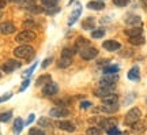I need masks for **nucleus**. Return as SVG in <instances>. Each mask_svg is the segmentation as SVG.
Here are the masks:
<instances>
[{
	"label": "nucleus",
	"instance_id": "f257e3e1",
	"mask_svg": "<svg viewBox=\"0 0 147 135\" xmlns=\"http://www.w3.org/2000/svg\"><path fill=\"white\" fill-rule=\"evenodd\" d=\"M14 55L18 59H30V57L34 56V48L23 44V45H19L14 49Z\"/></svg>",
	"mask_w": 147,
	"mask_h": 135
},
{
	"label": "nucleus",
	"instance_id": "f03ea898",
	"mask_svg": "<svg viewBox=\"0 0 147 135\" xmlns=\"http://www.w3.org/2000/svg\"><path fill=\"white\" fill-rule=\"evenodd\" d=\"M139 119H140V109L139 108H132L127 112L124 123H125L127 126H134L135 123L139 121Z\"/></svg>",
	"mask_w": 147,
	"mask_h": 135
},
{
	"label": "nucleus",
	"instance_id": "7ed1b4c3",
	"mask_svg": "<svg viewBox=\"0 0 147 135\" xmlns=\"http://www.w3.org/2000/svg\"><path fill=\"white\" fill-rule=\"evenodd\" d=\"M33 40H36V33L32 30H23L21 33H18L15 37V41L19 42V44H26V42H30Z\"/></svg>",
	"mask_w": 147,
	"mask_h": 135
},
{
	"label": "nucleus",
	"instance_id": "20e7f679",
	"mask_svg": "<svg viewBox=\"0 0 147 135\" xmlns=\"http://www.w3.org/2000/svg\"><path fill=\"white\" fill-rule=\"evenodd\" d=\"M117 123H119V120L116 119V117H104V119H101L98 126H101L100 127L101 130L110 131V130H113V128H117Z\"/></svg>",
	"mask_w": 147,
	"mask_h": 135
},
{
	"label": "nucleus",
	"instance_id": "39448f33",
	"mask_svg": "<svg viewBox=\"0 0 147 135\" xmlns=\"http://www.w3.org/2000/svg\"><path fill=\"white\" fill-rule=\"evenodd\" d=\"M119 81V77L113 74V75H105L104 78L100 81L101 88H108V89H113L116 86V83Z\"/></svg>",
	"mask_w": 147,
	"mask_h": 135
},
{
	"label": "nucleus",
	"instance_id": "423d86ee",
	"mask_svg": "<svg viewBox=\"0 0 147 135\" xmlns=\"http://www.w3.org/2000/svg\"><path fill=\"white\" fill-rule=\"evenodd\" d=\"M79 53H80V57L83 60H93V59H95L98 56V49L94 47H87L84 49H82Z\"/></svg>",
	"mask_w": 147,
	"mask_h": 135
},
{
	"label": "nucleus",
	"instance_id": "0eeeda50",
	"mask_svg": "<svg viewBox=\"0 0 147 135\" xmlns=\"http://www.w3.org/2000/svg\"><path fill=\"white\" fill-rule=\"evenodd\" d=\"M42 93H44L45 97H53V96H56L59 93V85L56 82H49L48 85L44 86Z\"/></svg>",
	"mask_w": 147,
	"mask_h": 135
},
{
	"label": "nucleus",
	"instance_id": "6e6552de",
	"mask_svg": "<svg viewBox=\"0 0 147 135\" xmlns=\"http://www.w3.org/2000/svg\"><path fill=\"white\" fill-rule=\"evenodd\" d=\"M19 67H21V62L14 60V59H8V60L3 64L1 70H3L5 74H11V73H14L16 68H19Z\"/></svg>",
	"mask_w": 147,
	"mask_h": 135
},
{
	"label": "nucleus",
	"instance_id": "1a4fd4ad",
	"mask_svg": "<svg viewBox=\"0 0 147 135\" xmlns=\"http://www.w3.org/2000/svg\"><path fill=\"white\" fill-rule=\"evenodd\" d=\"M49 115L52 117H67V116H69V111L63 108V107H56V108H52L49 111Z\"/></svg>",
	"mask_w": 147,
	"mask_h": 135
},
{
	"label": "nucleus",
	"instance_id": "9d476101",
	"mask_svg": "<svg viewBox=\"0 0 147 135\" xmlns=\"http://www.w3.org/2000/svg\"><path fill=\"white\" fill-rule=\"evenodd\" d=\"M102 48L106 49V51H109V52H116V51H119L121 48V44L115 41V40H108V41L102 42Z\"/></svg>",
	"mask_w": 147,
	"mask_h": 135
},
{
	"label": "nucleus",
	"instance_id": "9b49d317",
	"mask_svg": "<svg viewBox=\"0 0 147 135\" xmlns=\"http://www.w3.org/2000/svg\"><path fill=\"white\" fill-rule=\"evenodd\" d=\"M15 25H14V23H12V22H1V23H0V33H1V34H5V36H7V34H12V33H14V31H15Z\"/></svg>",
	"mask_w": 147,
	"mask_h": 135
},
{
	"label": "nucleus",
	"instance_id": "f8f14e48",
	"mask_svg": "<svg viewBox=\"0 0 147 135\" xmlns=\"http://www.w3.org/2000/svg\"><path fill=\"white\" fill-rule=\"evenodd\" d=\"M56 126H57L60 130L67 131V132H74V131H75V126H74V123L67 121V120H60V121L56 123Z\"/></svg>",
	"mask_w": 147,
	"mask_h": 135
},
{
	"label": "nucleus",
	"instance_id": "ddd939ff",
	"mask_svg": "<svg viewBox=\"0 0 147 135\" xmlns=\"http://www.w3.org/2000/svg\"><path fill=\"white\" fill-rule=\"evenodd\" d=\"M127 77L129 81H134V82H139L140 81V73H139V67L138 66H134V67L128 71Z\"/></svg>",
	"mask_w": 147,
	"mask_h": 135
},
{
	"label": "nucleus",
	"instance_id": "4468645a",
	"mask_svg": "<svg viewBox=\"0 0 147 135\" xmlns=\"http://www.w3.org/2000/svg\"><path fill=\"white\" fill-rule=\"evenodd\" d=\"M125 33L127 36L129 37H138V36H142V33H143V27L140 26H131V27H128V29H125Z\"/></svg>",
	"mask_w": 147,
	"mask_h": 135
},
{
	"label": "nucleus",
	"instance_id": "2eb2a0df",
	"mask_svg": "<svg viewBox=\"0 0 147 135\" xmlns=\"http://www.w3.org/2000/svg\"><path fill=\"white\" fill-rule=\"evenodd\" d=\"M117 109H119V105L115 104V105H105L102 104L98 109H95L97 112H104V113H115L117 112Z\"/></svg>",
	"mask_w": 147,
	"mask_h": 135
},
{
	"label": "nucleus",
	"instance_id": "dca6fc26",
	"mask_svg": "<svg viewBox=\"0 0 147 135\" xmlns=\"http://www.w3.org/2000/svg\"><path fill=\"white\" fill-rule=\"evenodd\" d=\"M87 47H90V41L87 38H84V37H78L76 38V42H75V49L76 51H82V49Z\"/></svg>",
	"mask_w": 147,
	"mask_h": 135
},
{
	"label": "nucleus",
	"instance_id": "f3484780",
	"mask_svg": "<svg viewBox=\"0 0 147 135\" xmlns=\"http://www.w3.org/2000/svg\"><path fill=\"white\" fill-rule=\"evenodd\" d=\"M110 94H113V92H112V89H108V88H100L94 90V96L95 97H100L101 100L110 96Z\"/></svg>",
	"mask_w": 147,
	"mask_h": 135
},
{
	"label": "nucleus",
	"instance_id": "a211bd4d",
	"mask_svg": "<svg viewBox=\"0 0 147 135\" xmlns=\"http://www.w3.org/2000/svg\"><path fill=\"white\" fill-rule=\"evenodd\" d=\"M80 14H82V7H80V4H78L76 10L74 11L72 14H71V16H69V19H68V26H72L74 23L78 21V18L80 16Z\"/></svg>",
	"mask_w": 147,
	"mask_h": 135
},
{
	"label": "nucleus",
	"instance_id": "6ab92c4d",
	"mask_svg": "<svg viewBox=\"0 0 147 135\" xmlns=\"http://www.w3.org/2000/svg\"><path fill=\"white\" fill-rule=\"evenodd\" d=\"M125 23L127 25H131V26H139L142 23V18L138 15H128L125 18Z\"/></svg>",
	"mask_w": 147,
	"mask_h": 135
},
{
	"label": "nucleus",
	"instance_id": "aec40b11",
	"mask_svg": "<svg viewBox=\"0 0 147 135\" xmlns=\"http://www.w3.org/2000/svg\"><path fill=\"white\" fill-rule=\"evenodd\" d=\"M49 82H52V77L49 74H44L41 77H38L36 81V86H45Z\"/></svg>",
	"mask_w": 147,
	"mask_h": 135
},
{
	"label": "nucleus",
	"instance_id": "412c9836",
	"mask_svg": "<svg viewBox=\"0 0 147 135\" xmlns=\"http://www.w3.org/2000/svg\"><path fill=\"white\" fill-rule=\"evenodd\" d=\"M87 8H90V10H94V11H101V10H104L105 8V4L102 3V1H89L87 3Z\"/></svg>",
	"mask_w": 147,
	"mask_h": 135
},
{
	"label": "nucleus",
	"instance_id": "4be33fe9",
	"mask_svg": "<svg viewBox=\"0 0 147 135\" xmlns=\"http://www.w3.org/2000/svg\"><path fill=\"white\" fill-rule=\"evenodd\" d=\"M119 102V97H117V94H110V96H108V97H105V98H102V104L105 105H115Z\"/></svg>",
	"mask_w": 147,
	"mask_h": 135
},
{
	"label": "nucleus",
	"instance_id": "5701e85b",
	"mask_svg": "<svg viewBox=\"0 0 147 135\" xmlns=\"http://www.w3.org/2000/svg\"><path fill=\"white\" fill-rule=\"evenodd\" d=\"M23 126H25L23 120H22L21 117H16L15 121H14V134H15V135L21 134V131L23 130Z\"/></svg>",
	"mask_w": 147,
	"mask_h": 135
},
{
	"label": "nucleus",
	"instance_id": "b1692460",
	"mask_svg": "<svg viewBox=\"0 0 147 135\" xmlns=\"http://www.w3.org/2000/svg\"><path fill=\"white\" fill-rule=\"evenodd\" d=\"M119 70H120V66H117V64H109V66L104 67V74L105 75H113V74H117Z\"/></svg>",
	"mask_w": 147,
	"mask_h": 135
},
{
	"label": "nucleus",
	"instance_id": "393cba45",
	"mask_svg": "<svg viewBox=\"0 0 147 135\" xmlns=\"http://www.w3.org/2000/svg\"><path fill=\"white\" fill-rule=\"evenodd\" d=\"M128 42L131 44V45H143L146 40H144V37L143 36H138V37H131V38H128Z\"/></svg>",
	"mask_w": 147,
	"mask_h": 135
},
{
	"label": "nucleus",
	"instance_id": "a878e982",
	"mask_svg": "<svg viewBox=\"0 0 147 135\" xmlns=\"http://www.w3.org/2000/svg\"><path fill=\"white\" fill-rule=\"evenodd\" d=\"M82 27H83L84 30H90V29H93V27H95V21L94 18H87V19H84L83 23H82Z\"/></svg>",
	"mask_w": 147,
	"mask_h": 135
},
{
	"label": "nucleus",
	"instance_id": "bb28decb",
	"mask_svg": "<svg viewBox=\"0 0 147 135\" xmlns=\"http://www.w3.org/2000/svg\"><path fill=\"white\" fill-rule=\"evenodd\" d=\"M75 53H76V49H74V48H64L63 51H61V57L72 59Z\"/></svg>",
	"mask_w": 147,
	"mask_h": 135
},
{
	"label": "nucleus",
	"instance_id": "cd10ccee",
	"mask_svg": "<svg viewBox=\"0 0 147 135\" xmlns=\"http://www.w3.org/2000/svg\"><path fill=\"white\" fill-rule=\"evenodd\" d=\"M131 127H132V131L136 132V134H140V132H143V131L146 130V124L142 123V121H138V123H135V124L131 126Z\"/></svg>",
	"mask_w": 147,
	"mask_h": 135
},
{
	"label": "nucleus",
	"instance_id": "c85d7f7f",
	"mask_svg": "<svg viewBox=\"0 0 147 135\" xmlns=\"http://www.w3.org/2000/svg\"><path fill=\"white\" fill-rule=\"evenodd\" d=\"M72 63V59H65V57H61V60L57 62V67L59 68H67L71 66Z\"/></svg>",
	"mask_w": 147,
	"mask_h": 135
},
{
	"label": "nucleus",
	"instance_id": "c756f323",
	"mask_svg": "<svg viewBox=\"0 0 147 135\" xmlns=\"http://www.w3.org/2000/svg\"><path fill=\"white\" fill-rule=\"evenodd\" d=\"M42 5L45 8H53V7H57V0H41Z\"/></svg>",
	"mask_w": 147,
	"mask_h": 135
},
{
	"label": "nucleus",
	"instance_id": "7c9ffc66",
	"mask_svg": "<svg viewBox=\"0 0 147 135\" xmlns=\"http://www.w3.org/2000/svg\"><path fill=\"white\" fill-rule=\"evenodd\" d=\"M102 134V130L100 127H90L86 131V135H101Z\"/></svg>",
	"mask_w": 147,
	"mask_h": 135
},
{
	"label": "nucleus",
	"instance_id": "2f4dec72",
	"mask_svg": "<svg viewBox=\"0 0 147 135\" xmlns=\"http://www.w3.org/2000/svg\"><path fill=\"white\" fill-rule=\"evenodd\" d=\"M105 36V30L104 29H97V30H93L91 31V37L93 38H102V37Z\"/></svg>",
	"mask_w": 147,
	"mask_h": 135
},
{
	"label": "nucleus",
	"instance_id": "473e14b6",
	"mask_svg": "<svg viewBox=\"0 0 147 135\" xmlns=\"http://www.w3.org/2000/svg\"><path fill=\"white\" fill-rule=\"evenodd\" d=\"M38 124L41 126V127H51V126H53V123L48 117H41V119L38 120Z\"/></svg>",
	"mask_w": 147,
	"mask_h": 135
},
{
	"label": "nucleus",
	"instance_id": "72a5a7b5",
	"mask_svg": "<svg viewBox=\"0 0 147 135\" xmlns=\"http://www.w3.org/2000/svg\"><path fill=\"white\" fill-rule=\"evenodd\" d=\"M12 116V111H8V112H3L0 115V121H8Z\"/></svg>",
	"mask_w": 147,
	"mask_h": 135
},
{
	"label": "nucleus",
	"instance_id": "f704fd0d",
	"mask_svg": "<svg viewBox=\"0 0 147 135\" xmlns=\"http://www.w3.org/2000/svg\"><path fill=\"white\" fill-rule=\"evenodd\" d=\"M36 67H37V63H34V64H33L32 67H30V68H27L26 71H25V73L22 74V77H23V78H27V77H30V75L33 74V71L36 70Z\"/></svg>",
	"mask_w": 147,
	"mask_h": 135
},
{
	"label": "nucleus",
	"instance_id": "c9c22d12",
	"mask_svg": "<svg viewBox=\"0 0 147 135\" xmlns=\"http://www.w3.org/2000/svg\"><path fill=\"white\" fill-rule=\"evenodd\" d=\"M129 0H113V4L117 5V7H125L128 5Z\"/></svg>",
	"mask_w": 147,
	"mask_h": 135
},
{
	"label": "nucleus",
	"instance_id": "e433bc0d",
	"mask_svg": "<svg viewBox=\"0 0 147 135\" xmlns=\"http://www.w3.org/2000/svg\"><path fill=\"white\" fill-rule=\"evenodd\" d=\"M29 135H45V132H44L41 128H30Z\"/></svg>",
	"mask_w": 147,
	"mask_h": 135
},
{
	"label": "nucleus",
	"instance_id": "4c0bfd02",
	"mask_svg": "<svg viewBox=\"0 0 147 135\" xmlns=\"http://www.w3.org/2000/svg\"><path fill=\"white\" fill-rule=\"evenodd\" d=\"M23 27H34L36 26V23H34V21L33 19H27V21L23 22V25H22Z\"/></svg>",
	"mask_w": 147,
	"mask_h": 135
},
{
	"label": "nucleus",
	"instance_id": "58836bf2",
	"mask_svg": "<svg viewBox=\"0 0 147 135\" xmlns=\"http://www.w3.org/2000/svg\"><path fill=\"white\" fill-rule=\"evenodd\" d=\"M52 60H53L52 57H47V59L44 60V63H42V64H41V67H42V68H47L48 66H49V64L52 63Z\"/></svg>",
	"mask_w": 147,
	"mask_h": 135
},
{
	"label": "nucleus",
	"instance_id": "ea45409f",
	"mask_svg": "<svg viewBox=\"0 0 147 135\" xmlns=\"http://www.w3.org/2000/svg\"><path fill=\"white\" fill-rule=\"evenodd\" d=\"M56 12H59V7H53V8H48L47 10V14L48 15H51V14H56Z\"/></svg>",
	"mask_w": 147,
	"mask_h": 135
},
{
	"label": "nucleus",
	"instance_id": "a19ab883",
	"mask_svg": "<svg viewBox=\"0 0 147 135\" xmlns=\"http://www.w3.org/2000/svg\"><path fill=\"white\" fill-rule=\"evenodd\" d=\"M91 107V102L90 101H83V102H80V108L82 109H87Z\"/></svg>",
	"mask_w": 147,
	"mask_h": 135
},
{
	"label": "nucleus",
	"instance_id": "79ce46f5",
	"mask_svg": "<svg viewBox=\"0 0 147 135\" xmlns=\"http://www.w3.org/2000/svg\"><path fill=\"white\" fill-rule=\"evenodd\" d=\"M29 83H30V79H25V81H23V83H22V86H21V89H19V90H21V92H23V90H25V89H26L27 86H29Z\"/></svg>",
	"mask_w": 147,
	"mask_h": 135
},
{
	"label": "nucleus",
	"instance_id": "37998d69",
	"mask_svg": "<svg viewBox=\"0 0 147 135\" xmlns=\"http://www.w3.org/2000/svg\"><path fill=\"white\" fill-rule=\"evenodd\" d=\"M108 135H121V132L117 130V128H113V130L108 131Z\"/></svg>",
	"mask_w": 147,
	"mask_h": 135
},
{
	"label": "nucleus",
	"instance_id": "c03bdc74",
	"mask_svg": "<svg viewBox=\"0 0 147 135\" xmlns=\"http://www.w3.org/2000/svg\"><path fill=\"white\" fill-rule=\"evenodd\" d=\"M34 119H36V116H34V115H30V116H29V117H27V121H26V126H29V124H32L33 121H34Z\"/></svg>",
	"mask_w": 147,
	"mask_h": 135
},
{
	"label": "nucleus",
	"instance_id": "a18cd8bd",
	"mask_svg": "<svg viewBox=\"0 0 147 135\" xmlns=\"http://www.w3.org/2000/svg\"><path fill=\"white\" fill-rule=\"evenodd\" d=\"M11 96H12V94H5V96H3V97H0V102H3V101H5V100H8L11 97Z\"/></svg>",
	"mask_w": 147,
	"mask_h": 135
},
{
	"label": "nucleus",
	"instance_id": "49530a36",
	"mask_svg": "<svg viewBox=\"0 0 147 135\" xmlns=\"http://www.w3.org/2000/svg\"><path fill=\"white\" fill-rule=\"evenodd\" d=\"M7 1H10V3H18V1H21V0H7Z\"/></svg>",
	"mask_w": 147,
	"mask_h": 135
},
{
	"label": "nucleus",
	"instance_id": "de8ad7c7",
	"mask_svg": "<svg viewBox=\"0 0 147 135\" xmlns=\"http://www.w3.org/2000/svg\"><path fill=\"white\" fill-rule=\"evenodd\" d=\"M142 3H143V5H146L147 7V0H142Z\"/></svg>",
	"mask_w": 147,
	"mask_h": 135
},
{
	"label": "nucleus",
	"instance_id": "09e8293b",
	"mask_svg": "<svg viewBox=\"0 0 147 135\" xmlns=\"http://www.w3.org/2000/svg\"><path fill=\"white\" fill-rule=\"evenodd\" d=\"M1 16H3V15H1V11H0V18H1Z\"/></svg>",
	"mask_w": 147,
	"mask_h": 135
},
{
	"label": "nucleus",
	"instance_id": "8fccbe9b",
	"mask_svg": "<svg viewBox=\"0 0 147 135\" xmlns=\"http://www.w3.org/2000/svg\"><path fill=\"white\" fill-rule=\"evenodd\" d=\"M146 102H147V100H146Z\"/></svg>",
	"mask_w": 147,
	"mask_h": 135
},
{
	"label": "nucleus",
	"instance_id": "3c124183",
	"mask_svg": "<svg viewBox=\"0 0 147 135\" xmlns=\"http://www.w3.org/2000/svg\"><path fill=\"white\" fill-rule=\"evenodd\" d=\"M0 75H1V74H0Z\"/></svg>",
	"mask_w": 147,
	"mask_h": 135
},
{
	"label": "nucleus",
	"instance_id": "603ef678",
	"mask_svg": "<svg viewBox=\"0 0 147 135\" xmlns=\"http://www.w3.org/2000/svg\"><path fill=\"white\" fill-rule=\"evenodd\" d=\"M100 1H101V0H100Z\"/></svg>",
	"mask_w": 147,
	"mask_h": 135
}]
</instances>
